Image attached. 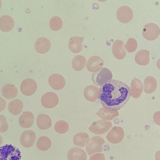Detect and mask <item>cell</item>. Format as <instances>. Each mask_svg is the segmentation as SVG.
I'll list each match as a JSON object with an SVG mask.
<instances>
[{
  "mask_svg": "<svg viewBox=\"0 0 160 160\" xmlns=\"http://www.w3.org/2000/svg\"><path fill=\"white\" fill-rule=\"evenodd\" d=\"M14 25L13 18L8 15H5L0 18V29L5 32L11 30Z\"/></svg>",
  "mask_w": 160,
  "mask_h": 160,
  "instance_id": "obj_21",
  "label": "cell"
},
{
  "mask_svg": "<svg viewBox=\"0 0 160 160\" xmlns=\"http://www.w3.org/2000/svg\"><path fill=\"white\" fill-rule=\"evenodd\" d=\"M51 44L50 41L44 37L38 39L35 44L36 50L38 53H43L47 52L50 49Z\"/></svg>",
  "mask_w": 160,
  "mask_h": 160,
  "instance_id": "obj_17",
  "label": "cell"
},
{
  "mask_svg": "<svg viewBox=\"0 0 160 160\" xmlns=\"http://www.w3.org/2000/svg\"><path fill=\"white\" fill-rule=\"evenodd\" d=\"M48 82L50 86L54 89L60 90L65 85V80L63 77L59 74H54L49 78Z\"/></svg>",
  "mask_w": 160,
  "mask_h": 160,
  "instance_id": "obj_12",
  "label": "cell"
},
{
  "mask_svg": "<svg viewBox=\"0 0 160 160\" xmlns=\"http://www.w3.org/2000/svg\"><path fill=\"white\" fill-rule=\"evenodd\" d=\"M69 128L68 123L63 120L58 121L54 126L55 131L60 134H63L67 132Z\"/></svg>",
  "mask_w": 160,
  "mask_h": 160,
  "instance_id": "obj_29",
  "label": "cell"
},
{
  "mask_svg": "<svg viewBox=\"0 0 160 160\" xmlns=\"http://www.w3.org/2000/svg\"><path fill=\"white\" fill-rule=\"evenodd\" d=\"M160 29L157 24L154 23H149L144 27L142 31L144 37L148 40H153L159 35Z\"/></svg>",
  "mask_w": 160,
  "mask_h": 160,
  "instance_id": "obj_5",
  "label": "cell"
},
{
  "mask_svg": "<svg viewBox=\"0 0 160 160\" xmlns=\"http://www.w3.org/2000/svg\"><path fill=\"white\" fill-rule=\"evenodd\" d=\"M52 124V120L48 115L42 114L38 115L37 119V124L40 129H48L50 127Z\"/></svg>",
  "mask_w": 160,
  "mask_h": 160,
  "instance_id": "obj_19",
  "label": "cell"
},
{
  "mask_svg": "<svg viewBox=\"0 0 160 160\" xmlns=\"http://www.w3.org/2000/svg\"><path fill=\"white\" fill-rule=\"evenodd\" d=\"M6 106V102L4 99L0 97V112L4 109Z\"/></svg>",
  "mask_w": 160,
  "mask_h": 160,
  "instance_id": "obj_33",
  "label": "cell"
},
{
  "mask_svg": "<svg viewBox=\"0 0 160 160\" xmlns=\"http://www.w3.org/2000/svg\"><path fill=\"white\" fill-rule=\"evenodd\" d=\"M104 155L101 153H97L91 156L89 160H105Z\"/></svg>",
  "mask_w": 160,
  "mask_h": 160,
  "instance_id": "obj_32",
  "label": "cell"
},
{
  "mask_svg": "<svg viewBox=\"0 0 160 160\" xmlns=\"http://www.w3.org/2000/svg\"><path fill=\"white\" fill-rule=\"evenodd\" d=\"M34 116L31 112H23L20 116L19 119V123L22 127L28 128L31 127L33 124Z\"/></svg>",
  "mask_w": 160,
  "mask_h": 160,
  "instance_id": "obj_16",
  "label": "cell"
},
{
  "mask_svg": "<svg viewBox=\"0 0 160 160\" xmlns=\"http://www.w3.org/2000/svg\"><path fill=\"white\" fill-rule=\"evenodd\" d=\"M116 15L117 18L120 22L126 23L129 22L132 18L133 12L130 7L123 6L118 8Z\"/></svg>",
  "mask_w": 160,
  "mask_h": 160,
  "instance_id": "obj_8",
  "label": "cell"
},
{
  "mask_svg": "<svg viewBox=\"0 0 160 160\" xmlns=\"http://www.w3.org/2000/svg\"><path fill=\"white\" fill-rule=\"evenodd\" d=\"M112 126V123L101 122L97 121L93 123L89 128V129L92 132L96 134H101L107 132Z\"/></svg>",
  "mask_w": 160,
  "mask_h": 160,
  "instance_id": "obj_13",
  "label": "cell"
},
{
  "mask_svg": "<svg viewBox=\"0 0 160 160\" xmlns=\"http://www.w3.org/2000/svg\"><path fill=\"white\" fill-rule=\"evenodd\" d=\"M1 4H2L1 1V0H0V8L1 6Z\"/></svg>",
  "mask_w": 160,
  "mask_h": 160,
  "instance_id": "obj_35",
  "label": "cell"
},
{
  "mask_svg": "<svg viewBox=\"0 0 160 160\" xmlns=\"http://www.w3.org/2000/svg\"><path fill=\"white\" fill-rule=\"evenodd\" d=\"M138 43L136 40L134 38H129L126 43L124 45V47L126 50L129 52H132L135 51L137 48Z\"/></svg>",
  "mask_w": 160,
  "mask_h": 160,
  "instance_id": "obj_30",
  "label": "cell"
},
{
  "mask_svg": "<svg viewBox=\"0 0 160 160\" xmlns=\"http://www.w3.org/2000/svg\"><path fill=\"white\" fill-rule=\"evenodd\" d=\"M129 87L118 80L111 79L101 86L98 99L105 108L117 111L122 108L131 96Z\"/></svg>",
  "mask_w": 160,
  "mask_h": 160,
  "instance_id": "obj_1",
  "label": "cell"
},
{
  "mask_svg": "<svg viewBox=\"0 0 160 160\" xmlns=\"http://www.w3.org/2000/svg\"><path fill=\"white\" fill-rule=\"evenodd\" d=\"M104 143V140L100 137L95 136L92 138L86 147L88 154L90 155L96 152H102V146Z\"/></svg>",
  "mask_w": 160,
  "mask_h": 160,
  "instance_id": "obj_4",
  "label": "cell"
},
{
  "mask_svg": "<svg viewBox=\"0 0 160 160\" xmlns=\"http://www.w3.org/2000/svg\"><path fill=\"white\" fill-rule=\"evenodd\" d=\"M103 64V60L101 57L93 56L88 60L86 64V67L89 71L96 72L102 68Z\"/></svg>",
  "mask_w": 160,
  "mask_h": 160,
  "instance_id": "obj_10",
  "label": "cell"
},
{
  "mask_svg": "<svg viewBox=\"0 0 160 160\" xmlns=\"http://www.w3.org/2000/svg\"><path fill=\"white\" fill-rule=\"evenodd\" d=\"M2 93L6 98L11 99L15 98L17 95L18 90L16 86L11 84L4 85L2 89Z\"/></svg>",
  "mask_w": 160,
  "mask_h": 160,
  "instance_id": "obj_23",
  "label": "cell"
},
{
  "mask_svg": "<svg viewBox=\"0 0 160 160\" xmlns=\"http://www.w3.org/2000/svg\"><path fill=\"white\" fill-rule=\"evenodd\" d=\"M36 138V135L34 131L26 130L22 132L20 137V142L24 147L29 148L33 145Z\"/></svg>",
  "mask_w": 160,
  "mask_h": 160,
  "instance_id": "obj_11",
  "label": "cell"
},
{
  "mask_svg": "<svg viewBox=\"0 0 160 160\" xmlns=\"http://www.w3.org/2000/svg\"><path fill=\"white\" fill-rule=\"evenodd\" d=\"M59 98L55 93L48 92L45 94L42 97L41 102L45 108H50L54 107L58 103Z\"/></svg>",
  "mask_w": 160,
  "mask_h": 160,
  "instance_id": "obj_7",
  "label": "cell"
},
{
  "mask_svg": "<svg viewBox=\"0 0 160 160\" xmlns=\"http://www.w3.org/2000/svg\"><path fill=\"white\" fill-rule=\"evenodd\" d=\"M87 157L85 151L78 147L70 149L68 153V160H86Z\"/></svg>",
  "mask_w": 160,
  "mask_h": 160,
  "instance_id": "obj_14",
  "label": "cell"
},
{
  "mask_svg": "<svg viewBox=\"0 0 160 160\" xmlns=\"http://www.w3.org/2000/svg\"><path fill=\"white\" fill-rule=\"evenodd\" d=\"M149 51L146 50L139 51L136 54L135 60L136 62L141 65H146L149 62Z\"/></svg>",
  "mask_w": 160,
  "mask_h": 160,
  "instance_id": "obj_22",
  "label": "cell"
},
{
  "mask_svg": "<svg viewBox=\"0 0 160 160\" xmlns=\"http://www.w3.org/2000/svg\"><path fill=\"white\" fill-rule=\"evenodd\" d=\"M83 39L79 37H74L70 38L68 42V47L72 52L78 53L80 52L82 49V44Z\"/></svg>",
  "mask_w": 160,
  "mask_h": 160,
  "instance_id": "obj_18",
  "label": "cell"
},
{
  "mask_svg": "<svg viewBox=\"0 0 160 160\" xmlns=\"http://www.w3.org/2000/svg\"><path fill=\"white\" fill-rule=\"evenodd\" d=\"M21 152L18 148L11 144L0 147V160H21Z\"/></svg>",
  "mask_w": 160,
  "mask_h": 160,
  "instance_id": "obj_2",
  "label": "cell"
},
{
  "mask_svg": "<svg viewBox=\"0 0 160 160\" xmlns=\"http://www.w3.org/2000/svg\"><path fill=\"white\" fill-rule=\"evenodd\" d=\"M112 76V74L110 70L104 68L99 72L93 73L92 75V78L95 85L101 86L111 79Z\"/></svg>",
  "mask_w": 160,
  "mask_h": 160,
  "instance_id": "obj_3",
  "label": "cell"
},
{
  "mask_svg": "<svg viewBox=\"0 0 160 160\" xmlns=\"http://www.w3.org/2000/svg\"><path fill=\"white\" fill-rule=\"evenodd\" d=\"M98 88L94 86L90 85L87 87L84 92L85 98L88 101L94 102L98 98L99 94Z\"/></svg>",
  "mask_w": 160,
  "mask_h": 160,
  "instance_id": "obj_20",
  "label": "cell"
},
{
  "mask_svg": "<svg viewBox=\"0 0 160 160\" xmlns=\"http://www.w3.org/2000/svg\"><path fill=\"white\" fill-rule=\"evenodd\" d=\"M23 107L22 101L19 99H15L9 104L8 109L9 112L14 115H17L21 112Z\"/></svg>",
  "mask_w": 160,
  "mask_h": 160,
  "instance_id": "obj_24",
  "label": "cell"
},
{
  "mask_svg": "<svg viewBox=\"0 0 160 160\" xmlns=\"http://www.w3.org/2000/svg\"><path fill=\"white\" fill-rule=\"evenodd\" d=\"M124 42L120 40H116L112 47V53L114 56L118 59H122L125 57L126 53L123 47Z\"/></svg>",
  "mask_w": 160,
  "mask_h": 160,
  "instance_id": "obj_15",
  "label": "cell"
},
{
  "mask_svg": "<svg viewBox=\"0 0 160 160\" xmlns=\"http://www.w3.org/2000/svg\"><path fill=\"white\" fill-rule=\"evenodd\" d=\"M89 140L88 134L85 132H80L76 134L73 138L74 143L76 145L83 147L86 145Z\"/></svg>",
  "mask_w": 160,
  "mask_h": 160,
  "instance_id": "obj_25",
  "label": "cell"
},
{
  "mask_svg": "<svg viewBox=\"0 0 160 160\" xmlns=\"http://www.w3.org/2000/svg\"><path fill=\"white\" fill-rule=\"evenodd\" d=\"M86 62L85 58L81 55L76 56L73 59L72 65L73 68L76 71H80L85 66Z\"/></svg>",
  "mask_w": 160,
  "mask_h": 160,
  "instance_id": "obj_26",
  "label": "cell"
},
{
  "mask_svg": "<svg viewBox=\"0 0 160 160\" xmlns=\"http://www.w3.org/2000/svg\"><path fill=\"white\" fill-rule=\"evenodd\" d=\"M2 136L0 135V146L2 144Z\"/></svg>",
  "mask_w": 160,
  "mask_h": 160,
  "instance_id": "obj_34",
  "label": "cell"
},
{
  "mask_svg": "<svg viewBox=\"0 0 160 160\" xmlns=\"http://www.w3.org/2000/svg\"><path fill=\"white\" fill-rule=\"evenodd\" d=\"M37 85L36 82L31 78H27L23 80L20 85V90L24 95L31 96L36 91Z\"/></svg>",
  "mask_w": 160,
  "mask_h": 160,
  "instance_id": "obj_6",
  "label": "cell"
},
{
  "mask_svg": "<svg viewBox=\"0 0 160 160\" xmlns=\"http://www.w3.org/2000/svg\"><path fill=\"white\" fill-rule=\"evenodd\" d=\"M37 148L40 150L45 151L48 150L51 146L50 139L46 136H42L39 138L36 143Z\"/></svg>",
  "mask_w": 160,
  "mask_h": 160,
  "instance_id": "obj_27",
  "label": "cell"
},
{
  "mask_svg": "<svg viewBox=\"0 0 160 160\" xmlns=\"http://www.w3.org/2000/svg\"><path fill=\"white\" fill-rule=\"evenodd\" d=\"M63 24L62 19L59 17L54 16L49 21V26L52 30L56 31L62 28Z\"/></svg>",
  "mask_w": 160,
  "mask_h": 160,
  "instance_id": "obj_28",
  "label": "cell"
},
{
  "mask_svg": "<svg viewBox=\"0 0 160 160\" xmlns=\"http://www.w3.org/2000/svg\"><path fill=\"white\" fill-rule=\"evenodd\" d=\"M124 133L123 129L120 127L113 128L107 134L106 138L108 140L112 143H117L123 139Z\"/></svg>",
  "mask_w": 160,
  "mask_h": 160,
  "instance_id": "obj_9",
  "label": "cell"
},
{
  "mask_svg": "<svg viewBox=\"0 0 160 160\" xmlns=\"http://www.w3.org/2000/svg\"><path fill=\"white\" fill-rule=\"evenodd\" d=\"M8 124L5 117L3 115H0V132H5L8 130Z\"/></svg>",
  "mask_w": 160,
  "mask_h": 160,
  "instance_id": "obj_31",
  "label": "cell"
}]
</instances>
